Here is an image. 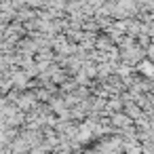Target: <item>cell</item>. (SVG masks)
Here are the masks:
<instances>
[{
	"instance_id": "obj_1",
	"label": "cell",
	"mask_w": 154,
	"mask_h": 154,
	"mask_svg": "<svg viewBox=\"0 0 154 154\" xmlns=\"http://www.w3.org/2000/svg\"><path fill=\"white\" fill-rule=\"evenodd\" d=\"M139 70H141L146 76H154V63H141Z\"/></svg>"
}]
</instances>
